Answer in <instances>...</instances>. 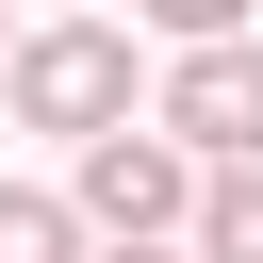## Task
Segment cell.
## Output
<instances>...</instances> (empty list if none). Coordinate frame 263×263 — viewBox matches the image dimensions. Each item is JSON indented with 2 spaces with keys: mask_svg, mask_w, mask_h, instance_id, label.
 <instances>
[{
  "mask_svg": "<svg viewBox=\"0 0 263 263\" xmlns=\"http://www.w3.org/2000/svg\"><path fill=\"white\" fill-rule=\"evenodd\" d=\"M16 115L66 132V148H115V132H132V33H115V16H49V33H16Z\"/></svg>",
  "mask_w": 263,
  "mask_h": 263,
  "instance_id": "cell-1",
  "label": "cell"
},
{
  "mask_svg": "<svg viewBox=\"0 0 263 263\" xmlns=\"http://www.w3.org/2000/svg\"><path fill=\"white\" fill-rule=\"evenodd\" d=\"M148 132H164L181 164H214V181H230V164L263 148V33H230V49H181V66H164V99H148Z\"/></svg>",
  "mask_w": 263,
  "mask_h": 263,
  "instance_id": "cell-2",
  "label": "cell"
},
{
  "mask_svg": "<svg viewBox=\"0 0 263 263\" xmlns=\"http://www.w3.org/2000/svg\"><path fill=\"white\" fill-rule=\"evenodd\" d=\"M197 197H214V181H197L164 132H115V148H82V181H66V214H82L99 247H164Z\"/></svg>",
  "mask_w": 263,
  "mask_h": 263,
  "instance_id": "cell-3",
  "label": "cell"
},
{
  "mask_svg": "<svg viewBox=\"0 0 263 263\" xmlns=\"http://www.w3.org/2000/svg\"><path fill=\"white\" fill-rule=\"evenodd\" d=\"M197 263H263V164H230L197 197Z\"/></svg>",
  "mask_w": 263,
  "mask_h": 263,
  "instance_id": "cell-4",
  "label": "cell"
},
{
  "mask_svg": "<svg viewBox=\"0 0 263 263\" xmlns=\"http://www.w3.org/2000/svg\"><path fill=\"white\" fill-rule=\"evenodd\" d=\"M0 263H82V214L33 197V181H0Z\"/></svg>",
  "mask_w": 263,
  "mask_h": 263,
  "instance_id": "cell-5",
  "label": "cell"
},
{
  "mask_svg": "<svg viewBox=\"0 0 263 263\" xmlns=\"http://www.w3.org/2000/svg\"><path fill=\"white\" fill-rule=\"evenodd\" d=\"M99 263H181V247H99Z\"/></svg>",
  "mask_w": 263,
  "mask_h": 263,
  "instance_id": "cell-6",
  "label": "cell"
},
{
  "mask_svg": "<svg viewBox=\"0 0 263 263\" xmlns=\"http://www.w3.org/2000/svg\"><path fill=\"white\" fill-rule=\"evenodd\" d=\"M0 82H16V33H0Z\"/></svg>",
  "mask_w": 263,
  "mask_h": 263,
  "instance_id": "cell-7",
  "label": "cell"
}]
</instances>
